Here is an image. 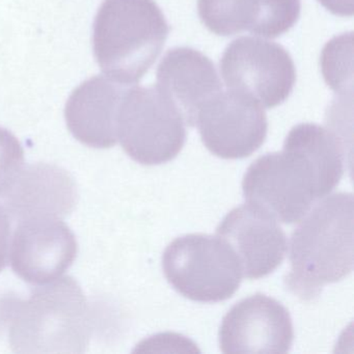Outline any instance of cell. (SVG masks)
<instances>
[{
	"instance_id": "1",
	"label": "cell",
	"mask_w": 354,
	"mask_h": 354,
	"mask_svg": "<svg viewBox=\"0 0 354 354\" xmlns=\"http://www.w3.org/2000/svg\"><path fill=\"white\" fill-rule=\"evenodd\" d=\"M343 174L344 146L337 134L317 124H299L290 130L281 152L250 165L242 190L248 204L292 225L330 194Z\"/></svg>"
},
{
	"instance_id": "2",
	"label": "cell",
	"mask_w": 354,
	"mask_h": 354,
	"mask_svg": "<svg viewBox=\"0 0 354 354\" xmlns=\"http://www.w3.org/2000/svg\"><path fill=\"white\" fill-rule=\"evenodd\" d=\"M298 223L290 240L291 270L283 283L293 295L310 301L353 270V194L323 198Z\"/></svg>"
},
{
	"instance_id": "3",
	"label": "cell",
	"mask_w": 354,
	"mask_h": 354,
	"mask_svg": "<svg viewBox=\"0 0 354 354\" xmlns=\"http://www.w3.org/2000/svg\"><path fill=\"white\" fill-rule=\"evenodd\" d=\"M6 302V300H3ZM10 306L9 342L16 353H82L91 337L86 296L71 277L36 288Z\"/></svg>"
},
{
	"instance_id": "4",
	"label": "cell",
	"mask_w": 354,
	"mask_h": 354,
	"mask_svg": "<svg viewBox=\"0 0 354 354\" xmlns=\"http://www.w3.org/2000/svg\"><path fill=\"white\" fill-rule=\"evenodd\" d=\"M169 32L154 0H104L93 30L95 59L107 77L136 84L160 55Z\"/></svg>"
},
{
	"instance_id": "5",
	"label": "cell",
	"mask_w": 354,
	"mask_h": 354,
	"mask_svg": "<svg viewBox=\"0 0 354 354\" xmlns=\"http://www.w3.org/2000/svg\"><path fill=\"white\" fill-rule=\"evenodd\" d=\"M165 279L178 293L198 302L231 298L241 283V266L218 236L189 234L169 244L162 256Z\"/></svg>"
},
{
	"instance_id": "6",
	"label": "cell",
	"mask_w": 354,
	"mask_h": 354,
	"mask_svg": "<svg viewBox=\"0 0 354 354\" xmlns=\"http://www.w3.org/2000/svg\"><path fill=\"white\" fill-rule=\"evenodd\" d=\"M118 140L142 165L173 160L185 145V122L157 88H127L117 120Z\"/></svg>"
},
{
	"instance_id": "7",
	"label": "cell",
	"mask_w": 354,
	"mask_h": 354,
	"mask_svg": "<svg viewBox=\"0 0 354 354\" xmlns=\"http://www.w3.org/2000/svg\"><path fill=\"white\" fill-rule=\"evenodd\" d=\"M221 72L227 88L265 109L285 102L296 82L295 66L277 43L252 37L234 40L223 53Z\"/></svg>"
},
{
	"instance_id": "8",
	"label": "cell",
	"mask_w": 354,
	"mask_h": 354,
	"mask_svg": "<svg viewBox=\"0 0 354 354\" xmlns=\"http://www.w3.org/2000/svg\"><path fill=\"white\" fill-rule=\"evenodd\" d=\"M203 144L215 156L242 159L256 152L266 140V113L250 97L221 91L198 113L196 124Z\"/></svg>"
},
{
	"instance_id": "9",
	"label": "cell",
	"mask_w": 354,
	"mask_h": 354,
	"mask_svg": "<svg viewBox=\"0 0 354 354\" xmlns=\"http://www.w3.org/2000/svg\"><path fill=\"white\" fill-rule=\"evenodd\" d=\"M218 337L223 353H287L293 345V322L281 302L254 294L223 317Z\"/></svg>"
},
{
	"instance_id": "10",
	"label": "cell",
	"mask_w": 354,
	"mask_h": 354,
	"mask_svg": "<svg viewBox=\"0 0 354 354\" xmlns=\"http://www.w3.org/2000/svg\"><path fill=\"white\" fill-rule=\"evenodd\" d=\"M77 252L75 235L62 219H28L20 221L14 233L11 266L26 283L45 285L59 279Z\"/></svg>"
},
{
	"instance_id": "11",
	"label": "cell",
	"mask_w": 354,
	"mask_h": 354,
	"mask_svg": "<svg viewBox=\"0 0 354 354\" xmlns=\"http://www.w3.org/2000/svg\"><path fill=\"white\" fill-rule=\"evenodd\" d=\"M216 235L232 248L246 279L271 274L287 252V237L277 219L248 203L225 215Z\"/></svg>"
},
{
	"instance_id": "12",
	"label": "cell",
	"mask_w": 354,
	"mask_h": 354,
	"mask_svg": "<svg viewBox=\"0 0 354 354\" xmlns=\"http://www.w3.org/2000/svg\"><path fill=\"white\" fill-rule=\"evenodd\" d=\"M157 90L194 127L202 107L223 91L214 64L196 49L167 51L157 69Z\"/></svg>"
},
{
	"instance_id": "13",
	"label": "cell",
	"mask_w": 354,
	"mask_h": 354,
	"mask_svg": "<svg viewBox=\"0 0 354 354\" xmlns=\"http://www.w3.org/2000/svg\"><path fill=\"white\" fill-rule=\"evenodd\" d=\"M77 187L66 169L48 163H36L22 169L6 194L8 213L17 221L32 218L63 219L75 208Z\"/></svg>"
},
{
	"instance_id": "14",
	"label": "cell",
	"mask_w": 354,
	"mask_h": 354,
	"mask_svg": "<svg viewBox=\"0 0 354 354\" xmlns=\"http://www.w3.org/2000/svg\"><path fill=\"white\" fill-rule=\"evenodd\" d=\"M126 91L121 84L105 76H94L82 82L66 103V123L72 136L91 148L115 146L118 113Z\"/></svg>"
},
{
	"instance_id": "15",
	"label": "cell",
	"mask_w": 354,
	"mask_h": 354,
	"mask_svg": "<svg viewBox=\"0 0 354 354\" xmlns=\"http://www.w3.org/2000/svg\"><path fill=\"white\" fill-rule=\"evenodd\" d=\"M198 16L217 36L252 32L260 13V0H198Z\"/></svg>"
},
{
	"instance_id": "16",
	"label": "cell",
	"mask_w": 354,
	"mask_h": 354,
	"mask_svg": "<svg viewBox=\"0 0 354 354\" xmlns=\"http://www.w3.org/2000/svg\"><path fill=\"white\" fill-rule=\"evenodd\" d=\"M300 0H260V13L250 34L274 39L291 30L300 16Z\"/></svg>"
},
{
	"instance_id": "17",
	"label": "cell",
	"mask_w": 354,
	"mask_h": 354,
	"mask_svg": "<svg viewBox=\"0 0 354 354\" xmlns=\"http://www.w3.org/2000/svg\"><path fill=\"white\" fill-rule=\"evenodd\" d=\"M325 82L337 93L352 82V32L333 39L323 49L321 57Z\"/></svg>"
},
{
	"instance_id": "18",
	"label": "cell",
	"mask_w": 354,
	"mask_h": 354,
	"mask_svg": "<svg viewBox=\"0 0 354 354\" xmlns=\"http://www.w3.org/2000/svg\"><path fill=\"white\" fill-rule=\"evenodd\" d=\"M24 169V147L11 131L0 127V196L11 189Z\"/></svg>"
},
{
	"instance_id": "19",
	"label": "cell",
	"mask_w": 354,
	"mask_h": 354,
	"mask_svg": "<svg viewBox=\"0 0 354 354\" xmlns=\"http://www.w3.org/2000/svg\"><path fill=\"white\" fill-rule=\"evenodd\" d=\"M10 238H11V217L7 209L0 206V272L7 266Z\"/></svg>"
},
{
	"instance_id": "20",
	"label": "cell",
	"mask_w": 354,
	"mask_h": 354,
	"mask_svg": "<svg viewBox=\"0 0 354 354\" xmlns=\"http://www.w3.org/2000/svg\"><path fill=\"white\" fill-rule=\"evenodd\" d=\"M319 3L335 15L343 17L353 15V0H319Z\"/></svg>"
}]
</instances>
